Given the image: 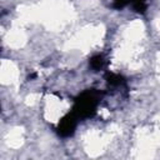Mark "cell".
Wrapping results in <instances>:
<instances>
[{
  "label": "cell",
  "mask_w": 160,
  "mask_h": 160,
  "mask_svg": "<svg viewBox=\"0 0 160 160\" xmlns=\"http://www.w3.org/2000/svg\"><path fill=\"white\" fill-rule=\"evenodd\" d=\"M89 65H90V68H91L94 71H99L100 69L104 68V65H105V59H104L102 55L96 54V55H94V56L89 60Z\"/></svg>",
  "instance_id": "277c9868"
},
{
  "label": "cell",
  "mask_w": 160,
  "mask_h": 160,
  "mask_svg": "<svg viewBox=\"0 0 160 160\" xmlns=\"http://www.w3.org/2000/svg\"><path fill=\"white\" fill-rule=\"evenodd\" d=\"M78 120H79V119H78V116H76L74 112L65 115V116L59 121V125H58V131H59V134L62 135V136H69V135H71V134L75 131Z\"/></svg>",
  "instance_id": "7a4b0ae2"
},
{
  "label": "cell",
  "mask_w": 160,
  "mask_h": 160,
  "mask_svg": "<svg viewBox=\"0 0 160 160\" xmlns=\"http://www.w3.org/2000/svg\"><path fill=\"white\" fill-rule=\"evenodd\" d=\"M114 8L122 9L125 6L131 5L132 9L138 12H144L148 8V0H112Z\"/></svg>",
  "instance_id": "3957f363"
},
{
  "label": "cell",
  "mask_w": 160,
  "mask_h": 160,
  "mask_svg": "<svg viewBox=\"0 0 160 160\" xmlns=\"http://www.w3.org/2000/svg\"><path fill=\"white\" fill-rule=\"evenodd\" d=\"M99 101H100V94L98 91H94V90L84 91L75 100L72 112L78 116V119L90 118L96 111Z\"/></svg>",
  "instance_id": "6da1fadb"
}]
</instances>
